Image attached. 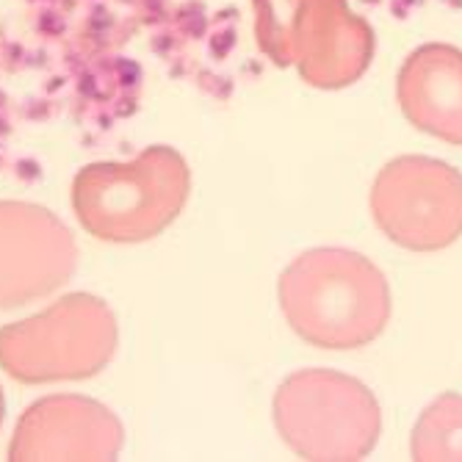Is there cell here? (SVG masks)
Returning <instances> with one entry per match:
<instances>
[{
    "label": "cell",
    "mask_w": 462,
    "mask_h": 462,
    "mask_svg": "<svg viewBox=\"0 0 462 462\" xmlns=\"http://www.w3.org/2000/svg\"><path fill=\"white\" fill-rule=\"evenodd\" d=\"M72 233L28 202H0V308H20L56 291L75 272Z\"/></svg>",
    "instance_id": "obj_7"
},
{
    "label": "cell",
    "mask_w": 462,
    "mask_h": 462,
    "mask_svg": "<svg viewBox=\"0 0 462 462\" xmlns=\"http://www.w3.org/2000/svg\"><path fill=\"white\" fill-rule=\"evenodd\" d=\"M122 424L116 415L83 396L42 399L20 418L9 459H116Z\"/></svg>",
    "instance_id": "obj_8"
},
{
    "label": "cell",
    "mask_w": 462,
    "mask_h": 462,
    "mask_svg": "<svg viewBox=\"0 0 462 462\" xmlns=\"http://www.w3.org/2000/svg\"><path fill=\"white\" fill-rule=\"evenodd\" d=\"M261 51L321 89L355 83L374 59V31L346 0H255Z\"/></svg>",
    "instance_id": "obj_3"
},
{
    "label": "cell",
    "mask_w": 462,
    "mask_h": 462,
    "mask_svg": "<svg viewBox=\"0 0 462 462\" xmlns=\"http://www.w3.org/2000/svg\"><path fill=\"white\" fill-rule=\"evenodd\" d=\"M191 175L170 147H147L128 163H92L72 183L80 225L103 241H144L170 227L186 205Z\"/></svg>",
    "instance_id": "obj_2"
},
{
    "label": "cell",
    "mask_w": 462,
    "mask_h": 462,
    "mask_svg": "<svg viewBox=\"0 0 462 462\" xmlns=\"http://www.w3.org/2000/svg\"><path fill=\"white\" fill-rule=\"evenodd\" d=\"M396 97L418 131L462 147V51L451 45L412 51L399 72Z\"/></svg>",
    "instance_id": "obj_9"
},
{
    "label": "cell",
    "mask_w": 462,
    "mask_h": 462,
    "mask_svg": "<svg viewBox=\"0 0 462 462\" xmlns=\"http://www.w3.org/2000/svg\"><path fill=\"white\" fill-rule=\"evenodd\" d=\"M116 349V321L89 293H69L45 313L0 329V365L28 385L87 380Z\"/></svg>",
    "instance_id": "obj_5"
},
{
    "label": "cell",
    "mask_w": 462,
    "mask_h": 462,
    "mask_svg": "<svg viewBox=\"0 0 462 462\" xmlns=\"http://www.w3.org/2000/svg\"><path fill=\"white\" fill-rule=\"evenodd\" d=\"M371 217L404 249H443L462 236V175L438 158L402 155L376 175Z\"/></svg>",
    "instance_id": "obj_6"
},
{
    "label": "cell",
    "mask_w": 462,
    "mask_h": 462,
    "mask_svg": "<svg viewBox=\"0 0 462 462\" xmlns=\"http://www.w3.org/2000/svg\"><path fill=\"white\" fill-rule=\"evenodd\" d=\"M0 421H4V393H0Z\"/></svg>",
    "instance_id": "obj_11"
},
{
    "label": "cell",
    "mask_w": 462,
    "mask_h": 462,
    "mask_svg": "<svg viewBox=\"0 0 462 462\" xmlns=\"http://www.w3.org/2000/svg\"><path fill=\"white\" fill-rule=\"evenodd\" d=\"M410 451L418 462L462 459V396L443 393L421 412Z\"/></svg>",
    "instance_id": "obj_10"
},
{
    "label": "cell",
    "mask_w": 462,
    "mask_h": 462,
    "mask_svg": "<svg viewBox=\"0 0 462 462\" xmlns=\"http://www.w3.org/2000/svg\"><path fill=\"white\" fill-rule=\"evenodd\" d=\"M280 305L293 332L319 349H360L391 319L385 274L360 252L310 249L280 277Z\"/></svg>",
    "instance_id": "obj_1"
},
{
    "label": "cell",
    "mask_w": 462,
    "mask_h": 462,
    "mask_svg": "<svg viewBox=\"0 0 462 462\" xmlns=\"http://www.w3.org/2000/svg\"><path fill=\"white\" fill-rule=\"evenodd\" d=\"M280 438L305 459H363L380 440L374 393L338 371L291 374L274 396Z\"/></svg>",
    "instance_id": "obj_4"
}]
</instances>
